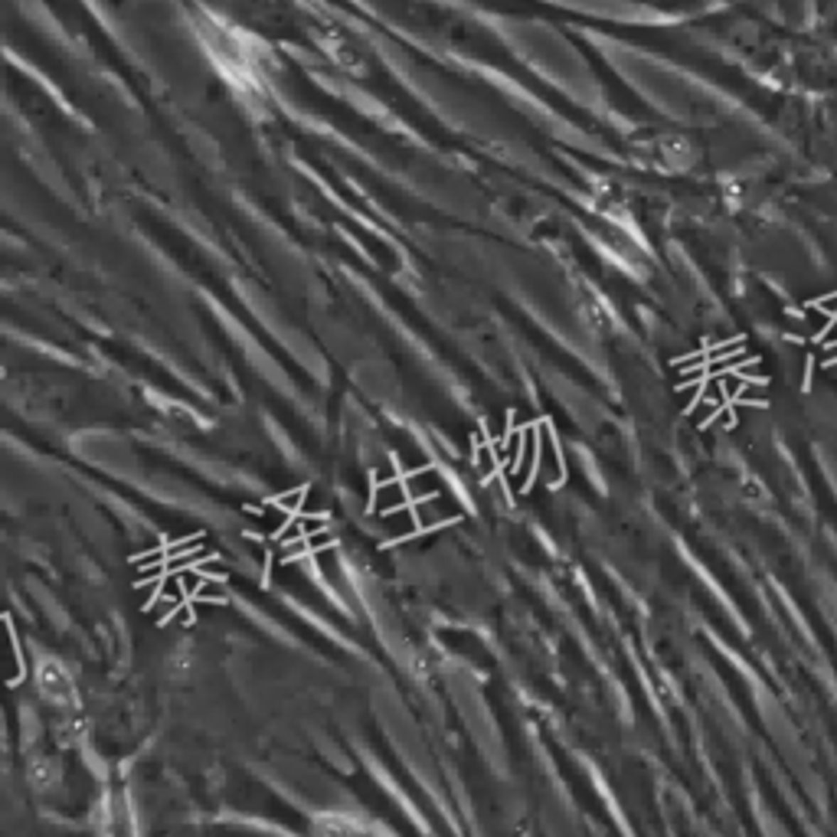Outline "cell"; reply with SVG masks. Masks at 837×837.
<instances>
[{
	"mask_svg": "<svg viewBox=\"0 0 837 837\" xmlns=\"http://www.w3.org/2000/svg\"><path fill=\"white\" fill-rule=\"evenodd\" d=\"M36 683L46 700H53L56 707H75V683L69 681V674L63 671V664L56 661H43L40 671H36Z\"/></svg>",
	"mask_w": 837,
	"mask_h": 837,
	"instance_id": "6da1fadb",
	"label": "cell"
},
{
	"mask_svg": "<svg viewBox=\"0 0 837 837\" xmlns=\"http://www.w3.org/2000/svg\"><path fill=\"white\" fill-rule=\"evenodd\" d=\"M26 775H30V785H36V789H49L56 782V769H53L49 759H33Z\"/></svg>",
	"mask_w": 837,
	"mask_h": 837,
	"instance_id": "7a4b0ae2",
	"label": "cell"
}]
</instances>
